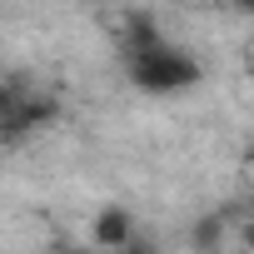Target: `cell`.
Returning <instances> with one entry per match:
<instances>
[{
	"instance_id": "obj_6",
	"label": "cell",
	"mask_w": 254,
	"mask_h": 254,
	"mask_svg": "<svg viewBox=\"0 0 254 254\" xmlns=\"http://www.w3.org/2000/svg\"><path fill=\"white\" fill-rule=\"evenodd\" d=\"M249 185H254V175H249Z\"/></svg>"
},
{
	"instance_id": "obj_5",
	"label": "cell",
	"mask_w": 254,
	"mask_h": 254,
	"mask_svg": "<svg viewBox=\"0 0 254 254\" xmlns=\"http://www.w3.org/2000/svg\"><path fill=\"white\" fill-rule=\"evenodd\" d=\"M60 254H85V249H75V244H65V249H60Z\"/></svg>"
},
{
	"instance_id": "obj_3",
	"label": "cell",
	"mask_w": 254,
	"mask_h": 254,
	"mask_svg": "<svg viewBox=\"0 0 254 254\" xmlns=\"http://www.w3.org/2000/svg\"><path fill=\"white\" fill-rule=\"evenodd\" d=\"M125 254H155V249H150V244H140V239H135V244H130V249H125Z\"/></svg>"
},
{
	"instance_id": "obj_7",
	"label": "cell",
	"mask_w": 254,
	"mask_h": 254,
	"mask_svg": "<svg viewBox=\"0 0 254 254\" xmlns=\"http://www.w3.org/2000/svg\"><path fill=\"white\" fill-rule=\"evenodd\" d=\"M249 65H254V55H249Z\"/></svg>"
},
{
	"instance_id": "obj_1",
	"label": "cell",
	"mask_w": 254,
	"mask_h": 254,
	"mask_svg": "<svg viewBox=\"0 0 254 254\" xmlns=\"http://www.w3.org/2000/svg\"><path fill=\"white\" fill-rule=\"evenodd\" d=\"M130 75H135V85H140V90L165 95V90L194 85V80H199V65H194L190 55H180L175 45H155V50H135Z\"/></svg>"
},
{
	"instance_id": "obj_4",
	"label": "cell",
	"mask_w": 254,
	"mask_h": 254,
	"mask_svg": "<svg viewBox=\"0 0 254 254\" xmlns=\"http://www.w3.org/2000/svg\"><path fill=\"white\" fill-rule=\"evenodd\" d=\"M244 244H249V249H254V224H244Z\"/></svg>"
},
{
	"instance_id": "obj_2",
	"label": "cell",
	"mask_w": 254,
	"mask_h": 254,
	"mask_svg": "<svg viewBox=\"0 0 254 254\" xmlns=\"http://www.w3.org/2000/svg\"><path fill=\"white\" fill-rule=\"evenodd\" d=\"M140 234H135V214L125 204H100L95 219H90V244L105 249V254H125Z\"/></svg>"
}]
</instances>
